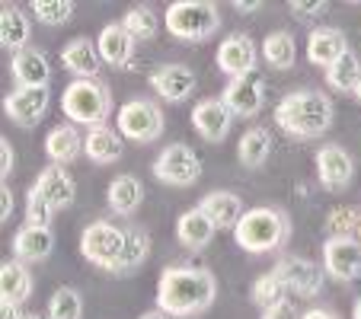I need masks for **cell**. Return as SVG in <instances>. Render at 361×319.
<instances>
[{"instance_id":"f907efd6","label":"cell","mask_w":361,"mask_h":319,"mask_svg":"<svg viewBox=\"0 0 361 319\" xmlns=\"http://www.w3.org/2000/svg\"><path fill=\"white\" fill-rule=\"evenodd\" d=\"M23 319H42V316H35V313H23Z\"/></svg>"},{"instance_id":"d6986e66","label":"cell","mask_w":361,"mask_h":319,"mask_svg":"<svg viewBox=\"0 0 361 319\" xmlns=\"http://www.w3.org/2000/svg\"><path fill=\"white\" fill-rule=\"evenodd\" d=\"M55 249V237H51V227H32L23 224L20 230L13 233V256L20 262L32 265V262H45Z\"/></svg>"},{"instance_id":"f35d334b","label":"cell","mask_w":361,"mask_h":319,"mask_svg":"<svg viewBox=\"0 0 361 319\" xmlns=\"http://www.w3.org/2000/svg\"><path fill=\"white\" fill-rule=\"evenodd\" d=\"M51 214H55V208H51V204H48V198L32 185V189L26 192V224L48 227V224H51Z\"/></svg>"},{"instance_id":"1f68e13d","label":"cell","mask_w":361,"mask_h":319,"mask_svg":"<svg viewBox=\"0 0 361 319\" xmlns=\"http://www.w3.org/2000/svg\"><path fill=\"white\" fill-rule=\"evenodd\" d=\"M262 58H266L272 68L279 70H288L294 68V61H298V45H294V35L291 32H272L266 35V42H262Z\"/></svg>"},{"instance_id":"4316f807","label":"cell","mask_w":361,"mask_h":319,"mask_svg":"<svg viewBox=\"0 0 361 319\" xmlns=\"http://www.w3.org/2000/svg\"><path fill=\"white\" fill-rule=\"evenodd\" d=\"M106 201H109V211H116L118 218H128V214H135V211L141 208V201H144V185H141V179H137V176H128V173L116 176V179L109 182Z\"/></svg>"},{"instance_id":"4fadbf2b","label":"cell","mask_w":361,"mask_h":319,"mask_svg":"<svg viewBox=\"0 0 361 319\" xmlns=\"http://www.w3.org/2000/svg\"><path fill=\"white\" fill-rule=\"evenodd\" d=\"M317 176L326 192H342L355 179V160L339 144H323L317 150Z\"/></svg>"},{"instance_id":"f1b7e54d","label":"cell","mask_w":361,"mask_h":319,"mask_svg":"<svg viewBox=\"0 0 361 319\" xmlns=\"http://www.w3.org/2000/svg\"><path fill=\"white\" fill-rule=\"evenodd\" d=\"M150 256V233L144 227H125V249H122V258L118 265L112 268V275H131L137 272Z\"/></svg>"},{"instance_id":"3957f363","label":"cell","mask_w":361,"mask_h":319,"mask_svg":"<svg viewBox=\"0 0 361 319\" xmlns=\"http://www.w3.org/2000/svg\"><path fill=\"white\" fill-rule=\"evenodd\" d=\"M288 237H291V220L281 208H250L233 230L237 246L252 256L275 252L281 243H288Z\"/></svg>"},{"instance_id":"d4e9b609","label":"cell","mask_w":361,"mask_h":319,"mask_svg":"<svg viewBox=\"0 0 361 319\" xmlns=\"http://www.w3.org/2000/svg\"><path fill=\"white\" fill-rule=\"evenodd\" d=\"M10 70H13V80L20 87H48V80H51V64L32 45L16 51L13 61H10Z\"/></svg>"},{"instance_id":"7402d4cb","label":"cell","mask_w":361,"mask_h":319,"mask_svg":"<svg viewBox=\"0 0 361 319\" xmlns=\"http://www.w3.org/2000/svg\"><path fill=\"white\" fill-rule=\"evenodd\" d=\"M214 233H218L214 220L208 218L198 204L189 211H183L176 220V239L185 246V249H204V246L214 239Z\"/></svg>"},{"instance_id":"83f0119b","label":"cell","mask_w":361,"mask_h":319,"mask_svg":"<svg viewBox=\"0 0 361 319\" xmlns=\"http://www.w3.org/2000/svg\"><path fill=\"white\" fill-rule=\"evenodd\" d=\"M32 297V275H29L26 262L13 258V262L0 265V300L7 304H23Z\"/></svg>"},{"instance_id":"d590c367","label":"cell","mask_w":361,"mask_h":319,"mask_svg":"<svg viewBox=\"0 0 361 319\" xmlns=\"http://www.w3.org/2000/svg\"><path fill=\"white\" fill-rule=\"evenodd\" d=\"M83 316V297L77 287H58L48 300L45 319H80Z\"/></svg>"},{"instance_id":"ac0fdd59","label":"cell","mask_w":361,"mask_h":319,"mask_svg":"<svg viewBox=\"0 0 361 319\" xmlns=\"http://www.w3.org/2000/svg\"><path fill=\"white\" fill-rule=\"evenodd\" d=\"M345 51H348V42H345V35H342V29L320 26L307 35V58H310V64H317V68H333Z\"/></svg>"},{"instance_id":"44dd1931","label":"cell","mask_w":361,"mask_h":319,"mask_svg":"<svg viewBox=\"0 0 361 319\" xmlns=\"http://www.w3.org/2000/svg\"><path fill=\"white\" fill-rule=\"evenodd\" d=\"M61 64L71 70V74H74V80H96V74H99V68H102V58H99L96 42L74 39V42H68V45H64Z\"/></svg>"},{"instance_id":"52a82bcc","label":"cell","mask_w":361,"mask_h":319,"mask_svg":"<svg viewBox=\"0 0 361 319\" xmlns=\"http://www.w3.org/2000/svg\"><path fill=\"white\" fill-rule=\"evenodd\" d=\"M118 135L125 141L135 144H150L164 135V112L154 99H128L116 115Z\"/></svg>"},{"instance_id":"484cf974","label":"cell","mask_w":361,"mask_h":319,"mask_svg":"<svg viewBox=\"0 0 361 319\" xmlns=\"http://www.w3.org/2000/svg\"><path fill=\"white\" fill-rule=\"evenodd\" d=\"M45 154H48V160L58 166H68V163H74V160H80L83 137H80V131H77V125H55V128L48 131Z\"/></svg>"},{"instance_id":"b9f144b4","label":"cell","mask_w":361,"mask_h":319,"mask_svg":"<svg viewBox=\"0 0 361 319\" xmlns=\"http://www.w3.org/2000/svg\"><path fill=\"white\" fill-rule=\"evenodd\" d=\"M13 147H10V141L7 137H4V141H0V176H4V182H7V176L10 173H13Z\"/></svg>"},{"instance_id":"bcb514c9","label":"cell","mask_w":361,"mask_h":319,"mask_svg":"<svg viewBox=\"0 0 361 319\" xmlns=\"http://www.w3.org/2000/svg\"><path fill=\"white\" fill-rule=\"evenodd\" d=\"M233 7H237L240 13H252V10L262 7V0H233Z\"/></svg>"},{"instance_id":"f6af8a7d","label":"cell","mask_w":361,"mask_h":319,"mask_svg":"<svg viewBox=\"0 0 361 319\" xmlns=\"http://www.w3.org/2000/svg\"><path fill=\"white\" fill-rule=\"evenodd\" d=\"M0 319H23L20 304H7V300H0Z\"/></svg>"},{"instance_id":"ffe728a7","label":"cell","mask_w":361,"mask_h":319,"mask_svg":"<svg viewBox=\"0 0 361 319\" xmlns=\"http://www.w3.org/2000/svg\"><path fill=\"white\" fill-rule=\"evenodd\" d=\"M83 154H87V160H93V163L109 166L125 156V137L118 135V128H109V125L90 128V135L83 137Z\"/></svg>"},{"instance_id":"d6a6232c","label":"cell","mask_w":361,"mask_h":319,"mask_svg":"<svg viewBox=\"0 0 361 319\" xmlns=\"http://www.w3.org/2000/svg\"><path fill=\"white\" fill-rule=\"evenodd\" d=\"M358 80H361V61H358V55H355L352 48H348L333 68H326V83L333 89H339V93H355Z\"/></svg>"},{"instance_id":"8fae6325","label":"cell","mask_w":361,"mask_h":319,"mask_svg":"<svg viewBox=\"0 0 361 319\" xmlns=\"http://www.w3.org/2000/svg\"><path fill=\"white\" fill-rule=\"evenodd\" d=\"M48 106H51V93L48 87H20L4 99V112L10 122H16L20 128H35L45 118Z\"/></svg>"},{"instance_id":"6da1fadb","label":"cell","mask_w":361,"mask_h":319,"mask_svg":"<svg viewBox=\"0 0 361 319\" xmlns=\"http://www.w3.org/2000/svg\"><path fill=\"white\" fill-rule=\"evenodd\" d=\"M214 297H218V278L208 268H183L173 265L160 275L157 284V310L166 316L189 319L198 313L212 310Z\"/></svg>"},{"instance_id":"277c9868","label":"cell","mask_w":361,"mask_h":319,"mask_svg":"<svg viewBox=\"0 0 361 319\" xmlns=\"http://www.w3.org/2000/svg\"><path fill=\"white\" fill-rule=\"evenodd\" d=\"M61 112L71 118V125L99 128L112 115V89L102 80H74L61 96Z\"/></svg>"},{"instance_id":"8d00e7d4","label":"cell","mask_w":361,"mask_h":319,"mask_svg":"<svg viewBox=\"0 0 361 319\" xmlns=\"http://www.w3.org/2000/svg\"><path fill=\"white\" fill-rule=\"evenodd\" d=\"M361 218V208L355 204H342V208H333L326 214V239H352L355 233V224Z\"/></svg>"},{"instance_id":"7dc6e473","label":"cell","mask_w":361,"mask_h":319,"mask_svg":"<svg viewBox=\"0 0 361 319\" xmlns=\"http://www.w3.org/2000/svg\"><path fill=\"white\" fill-rule=\"evenodd\" d=\"M141 319H170V316H166L164 310H147V313H144Z\"/></svg>"},{"instance_id":"5b68a950","label":"cell","mask_w":361,"mask_h":319,"mask_svg":"<svg viewBox=\"0 0 361 319\" xmlns=\"http://www.w3.org/2000/svg\"><path fill=\"white\" fill-rule=\"evenodd\" d=\"M164 26L179 42H204L221 29V13L208 0H176L166 7Z\"/></svg>"},{"instance_id":"7a4b0ae2","label":"cell","mask_w":361,"mask_h":319,"mask_svg":"<svg viewBox=\"0 0 361 319\" xmlns=\"http://www.w3.org/2000/svg\"><path fill=\"white\" fill-rule=\"evenodd\" d=\"M333 115H336L333 99L326 93H314V89L288 93L275 106V125L285 135L304 137V141H314V137L326 135L333 128Z\"/></svg>"},{"instance_id":"816d5d0a","label":"cell","mask_w":361,"mask_h":319,"mask_svg":"<svg viewBox=\"0 0 361 319\" xmlns=\"http://www.w3.org/2000/svg\"><path fill=\"white\" fill-rule=\"evenodd\" d=\"M355 96H358V99H361V80H358V87H355Z\"/></svg>"},{"instance_id":"ab89813d","label":"cell","mask_w":361,"mask_h":319,"mask_svg":"<svg viewBox=\"0 0 361 319\" xmlns=\"http://www.w3.org/2000/svg\"><path fill=\"white\" fill-rule=\"evenodd\" d=\"M288 10H291L294 16H300V20H310V16H323L329 10L326 0H291L288 4Z\"/></svg>"},{"instance_id":"30bf717a","label":"cell","mask_w":361,"mask_h":319,"mask_svg":"<svg viewBox=\"0 0 361 319\" xmlns=\"http://www.w3.org/2000/svg\"><path fill=\"white\" fill-rule=\"evenodd\" d=\"M275 272L279 278L285 281V287L298 297H317L323 291V281H326V272H323V265L310 262L304 256H285L279 258L275 265Z\"/></svg>"},{"instance_id":"7bdbcfd3","label":"cell","mask_w":361,"mask_h":319,"mask_svg":"<svg viewBox=\"0 0 361 319\" xmlns=\"http://www.w3.org/2000/svg\"><path fill=\"white\" fill-rule=\"evenodd\" d=\"M13 214V192L7 189V182L0 185V218H4V224H7V218Z\"/></svg>"},{"instance_id":"ba28073f","label":"cell","mask_w":361,"mask_h":319,"mask_svg":"<svg viewBox=\"0 0 361 319\" xmlns=\"http://www.w3.org/2000/svg\"><path fill=\"white\" fill-rule=\"evenodd\" d=\"M154 176L164 185H176V189L195 185L202 179V156L189 144H166L154 160Z\"/></svg>"},{"instance_id":"603a6c76","label":"cell","mask_w":361,"mask_h":319,"mask_svg":"<svg viewBox=\"0 0 361 319\" xmlns=\"http://www.w3.org/2000/svg\"><path fill=\"white\" fill-rule=\"evenodd\" d=\"M198 208L214 220L218 230H237L240 218H243V198L233 195V192H208V195L198 201Z\"/></svg>"},{"instance_id":"8992f818","label":"cell","mask_w":361,"mask_h":319,"mask_svg":"<svg viewBox=\"0 0 361 319\" xmlns=\"http://www.w3.org/2000/svg\"><path fill=\"white\" fill-rule=\"evenodd\" d=\"M125 249V227H116L109 220H93L80 237V252L90 265L112 272Z\"/></svg>"},{"instance_id":"9a60e30c","label":"cell","mask_w":361,"mask_h":319,"mask_svg":"<svg viewBox=\"0 0 361 319\" xmlns=\"http://www.w3.org/2000/svg\"><path fill=\"white\" fill-rule=\"evenodd\" d=\"M192 125L208 144H221L233 128V112L224 106V99H202L192 109Z\"/></svg>"},{"instance_id":"681fc988","label":"cell","mask_w":361,"mask_h":319,"mask_svg":"<svg viewBox=\"0 0 361 319\" xmlns=\"http://www.w3.org/2000/svg\"><path fill=\"white\" fill-rule=\"evenodd\" d=\"M352 239H355V243H361V218H358V224H355V233H352Z\"/></svg>"},{"instance_id":"2e32d148","label":"cell","mask_w":361,"mask_h":319,"mask_svg":"<svg viewBox=\"0 0 361 319\" xmlns=\"http://www.w3.org/2000/svg\"><path fill=\"white\" fill-rule=\"evenodd\" d=\"M195 83H198L195 70L185 68V64H164V68H157L150 74L154 93L166 102H185L195 93Z\"/></svg>"},{"instance_id":"5bb4252c","label":"cell","mask_w":361,"mask_h":319,"mask_svg":"<svg viewBox=\"0 0 361 319\" xmlns=\"http://www.w3.org/2000/svg\"><path fill=\"white\" fill-rule=\"evenodd\" d=\"M256 61H259V48L246 32H233L227 35L218 45V68L224 70L227 77H243L256 70Z\"/></svg>"},{"instance_id":"e575fe53","label":"cell","mask_w":361,"mask_h":319,"mask_svg":"<svg viewBox=\"0 0 361 319\" xmlns=\"http://www.w3.org/2000/svg\"><path fill=\"white\" fill-rule=\"evenodd\" d=\"M288 287H285V281L279 278V272H266L262 278H256V284H252V304H259L262 310H269V306H275V304H285L288 300Z\"/></svg>"},{"instance_id":"9c48e42d","label":"cell","mask_w":361,"mask_h":319,"mask_svg":"<svg viewBox=\"0 0 361 319\" xmlns=\"http://www.w3.org/2000/svg\"><path fill=\"white\" fill-rule=\"evenodd\" d=\"M221 99H224V106L237 118L259 115V112H262V102H266V80H262L259 70L243 74V77H233V80L224 87Z\"/></svg>"},{"instance_id":"836d02e7","label":"cell","mask_w":361,"mask_h":319,"mask_svg":"<svg viewBox=\"0 0 361 319\" xmlns=\"http://www.w3.org/2000/svg\"><path fill=\"white\" fill-rule=\"evenodd\" d=\"M122 26L135 42H144V39H154V35H157L160 20H157V13H154L147 4H135V7L125 13Z\"/></svg>"},{"instance_id":"74e56055","label":"cell","mask_w":361,"mask_h":319,"mask_svg":"<svg viewBox=\"0 0 361 319\" xmlns=\"http://www.w3.org/2000/svg\"><path fill=\"white\" fill-rule=\"evenodd\" d=\"M32 13L45 26H64L74 16V4L71 0H32Z\"/></svg>"},{"instance_id":"ee69618b","label":"cell","mask_w":361,"mask_h":319,"mask_svg":"<svg viewBox=\"0 0 361 319\" xmlns=\"http://www.w3.org/2000/svg\"><path fill=\"white\" fill-rule=\"evenodd\" d=\"M300 319H339L333 310H326V306H314V310L300 313Z\"/></svg>"},{"instance_id":"4dcf8cb0","label":"cell","mask_w":361,"mask_h":319,"mask_svg":"<svg viewBox=\"0 0 361 319\" xmlns=\"http://www.w3.org/2000/svg\"><path fill=\"white\" fill-rule=\"evenodd\" d=\"M269 154H272V135H269V128L243 131V137H240V144H237V160L246 170H259L269 160Z\"/></svg>"},{"instance_id":"e0dca14e","label":"cell","mask_w":361,"mask_h":319,"mask_svg":"<svg viewBox=\"0 0 361 319\" xmlns=\"http://www.w3.org/2000/svg\"><path fill=\"white\" fill-rule=\"evenodd\" d=\"M35 189H39L42 195L48 198V204H51L55 211L71 208V204H74V198H77L74 176H71L64 166H58V163L45 166V170L39 173V179H35Z\"/></svg>"},{"instance_id":"60d3db41","label":"cell","mask_w":361,"mask_h":319,"mask_svg":"<svg viewBox=\"0 0 361 319\" xmlns=\"http://www.w3.org/2000/svg\"><path fill=\"white\" fill-rule=\"evenodd\" d=\"M262 319H300V313L294 310V304H291V300H285V304H275V306H269V310L262 313Z\"/></svg>"},{"instance_id":"cb8c5ba5","label":"cell","mask_w":361,"mask_h":319,"mask_svg":"<svg viewBox=\"0 0 361 319\" xmlns=\"http://www.w3.org/2000/svg\"><path fill=\"white\" fill-rule=\"evenodd\" d=\"M96 48H99V58L112 68H128L131 55H135V39L125 32L122 23H109L102 26L99 39H96Z\"/></svg>"},{"instance_id":"c3c4849f","label":"cell","mask_w":361,"mask_h":319,"mask_svg":"<svg viewBox=\"0 0 361 319\" xmlns=\"http://www.w3.org/2000/svg\"><path fill=\"white\" fill-rule=\"evenodd\" d=\"M352 319H361V297L355 300V306H352Z\"/></svg>"},{"instance_id":"7c38bea8","label":"cell","mask_w":361,"mask_h":319,"mask_svg":"<svg viewBox=\"0 0 361 319\" xmlns=\"http://www.w3.org/2000/svg\"><path fill=\"white\" fill-rule=\"evenodd\" d=\"M323 272L339 284L361 278V243L355 239H326L323 243Z\"/></svg>"},{"instance_id":"f546056e","label":"cell","mask_w":361,"mask_h":319,"mask_svg":"<svg viewBox=\"0 0 361 319\" xmlns=\"http://www.w3.org/2000/svg\"><path fill=\"white\" fill-rule=\"evenodd\" d=\"M0 45L10 51H23L29 48V16L13 4H4L0 10Z\"/></svg>"}]
</instances>
